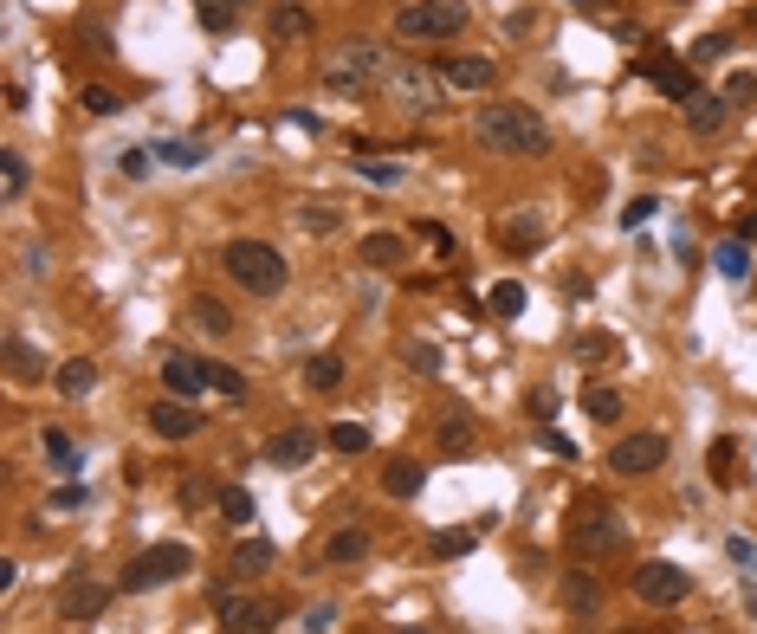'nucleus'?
<instances>
[{"mask_svg": "<svg viewBox=\"0 0 757 634\" xmlns=\"http://www.w3.org/2000/svg\"><path fill=\"white\" fill-rule=\"evenodd\" d=\"M473 136H479V149L512 156V162H544L550 156V123L531 104H486L473 117Z\"/></svg>", "mask_w": 757, "mask_h": 634, "instance_id": "1", "label": "nucleus"}, {"mask_svg": "<svg viewBox=\"0 0 757 634\" xmlns=\"http://www.w3.org/2000/svg\"><path fill=\"white\" fill-rule=\"evenodd\" d=\"M220 266H227V279L246 298H279L292 285V266H285V253L272 240H227L220 246Z\"/></svg>", "mask_w": 757, "mask_h": 634, "instance_id": "2", "label": "nucleus"}, {"mask_svg": "<svg viewBox=\"0 0 757 634\" xmlns=\"http://www.w3.org/2000/svg\"><path fill=\"white\" fill-rule=\"evenodd\" d=\"M389 46L382 39H343V46H330V59H324V85L330 91H369L376 78H389Z\"/></svg>", "mask_w": 757, "mask_h": 634, "instance_id": "3", "label": "nucleus"}, {"mask_svg": "<svg viewBox=\"0 0 757 634\" xmlns=\"http://www.w3.org/2000/svg\"><path fill=\"white\" fill-rule=\"evenodd\" d=\"M473 20L466 0H415V7H395V39H453Z\"/></svg>", "mask_w": 757, "mask_h": 634, "instance_id": "4", "label": "nucleus"}, {"mask_svg": "<svg viewBox=\"0 0 757 634\" xmlns=\"http://www.w3.org/2000/svg\"><path fill=\"white\" fill-rule=\"evenodd\" d=\"M195 570V550L188 544H149L143 557H130V570H123V596H143V589H156V583H175V576H188Z\"/></svg>", "mask_w": 757, "mask_h": 634, "instance_id": "5", "label": "nucleus"}, {"mask_svg": "<svg viewBox=\"0 0 757 634\" xmlns=\"http://www.w3.org/2000/svg\"><path fill=\"white\" fill-rule=\"evenodd\" d=\"M622 537H628V525H622V512H609V505H589L583 518L570 525V550L576 557H615L622 550Z\"/></svg>", "mask_w": 757, "mask_h": 634, "instance_id": "6", "label": "nucleus"}, {"mask_svg": "<svg viewBox=\"0 0 757 634\" xmlns=\"http://www.w3.org/2000/svg\"><path fill=\"white\" fill-rule=\"evenodd\" d=\"M214 622L227 634H272L279 628V602L240 596V589H214Z\"/></svg>", "mask_w": 757, "mask_h": 634, "instance_id": "7", "label": "nucleus"}, {"mask_svg": "<svg viewBox=\"0 0 757 634\" xmlns=\"http://www.w3.org/2000/svg\"><path fill=\"white\" fill-rule=\"evenodd\" d=\"M628 589H635V602H648V609H673V602L693 596V576L680 570V563H641L635 576H628Z\"/></svg>", "mask_w": 757, "mask_h": 634, "instance_id": "8", "label": "nucleus"}, {"mask_svg": "<svg viewBox=\"0 0 757 634\" xmlns=\"http://www.w3.org/2000/svg\"><path fill=\"white\" fill-rule=\"evenodd\" d=\"M389 98L402 104V110H440V98H447V85H440V72H428V65H408V59H395L389 65Z\"/></svg>", "mask_w": 757, "mask_h": 634, "instance_id": "9", "label": "nucleus"}, {"mask_svg": "<svg viewBox=\"0 0 757 634\" xmlns=\"http://www.w3.org/2000/svg\"><path fill=\"white\" fill-rule=\"evenodd\" d=\"M667 434H622L609 447V473H622V479H641V473H660L667 466Z\"/></svg>", "mask_w": 757, "mask_h": 634, "instance_id": "10", "label": "nucleus"}, {"mask_svg": "<svg viewBox=\"0 0 757 634\" xmlns=\"http://www.w3.org/2000/svg\"><path fill=\"white\" fill-rule=\"evenodd\" d=\"M635 72H641V78H654L660 98H673V104H693V98H699V72H693L686 59H667V52H641Z\"/></svg>", "mask_w": 757, "mask_h": 634, "instance_id": "11", "label": "nucleus"}, {"mask_svg": "<svg viewBox=\"0 0 757 634\" xmlns=\"http://www.w3.org/2000/svg\"><path fill=\"white\" fill-rule=\"evenodd\" d=\"M434 72H440L447 91H492L499 85V59H486V52H453V59H440Z\"/></svg>", "mask_w": 757, "mask_h": 634, "instance_id": "12", "label": "nucleus"}, {"mask_svg": "<svg viewBox=\"0 0 757 634\" xmlns=\"http://www.w3.org/2000/svg\"><path fill=\"white\" fill-rule=\"evenodd\" d=\"M162 389H169L175 402H201V395L214 389V363H201V356H169V363H162Z\"/></svg>", "mask_w": 757, "mask_h": 634, "instance_id": "13", "label": "nucleus"}, {"mask_svg": "<svg viewBox=\"0 0 757 634\" xmlns=\"http://www.w3.org/2000/svg\"><path fill=\"white\" fill-rule=\"evenodd\" d=\"M104 609H110V589L98 576H72V583L59 589V622H98Z\"/></svg>", "mask_w": 757, "mask_h": 634, "instance_id": "14", "label": "nucleus"}, {"mask_svg": "<svg viewBox=\"0 0 757 634\" xmlns=\"http://www.w3.org/2000/svg\"><path fill=\"white\" fill-rule=\"evenodd\" d=\"M149 434H156V440H188V434H201V402H175V395L149 402Z\"/></svg>", "mask_w": 757, "mask_h": 634, "instance_id": "15", "label": "nucleus"}, {"mask_svg": "<svg viewBox=\"0 0 757 634\" xmlns=\"http://www.w3.org/2000/svg\"><path fill=\"white\" fill-rule=\"evenodd\" d=\"M318 447H324V440L311 434L305 421H298V427H285V434L266 440V460H272V466H311V460H318Z\"/></svg>", "mask_w": 757, "mask_h": 634, "instance_id": "16", "label": "nucleus"}, {"mask_svg": "<svg viewBox=\"0 0 757 634\" xmlns=\"http://www.w3.org/2000/svg\"><path fill=\"white\" fill-rule=\"evenodd\" d=\"M402 259H408L402 233H363V240H356V266H369V272H395Z\"/></svg>", "mask_w": 757, "mask_h": 634, "instance_id": "17", "label": "nucleus"}, {"mask_svg": "<svg viewBox=\"0 0 757 634\" xmlns=\"http://www.w3.org/2000/svg\"><path fill=\"white\" fill-rule=\"evenodd\" d=\"M311 33V7L305 0H279V7L266 13V39L272 46H292V39H305Z\"/></svg>", "mask_w": 757, "mask_h": 634, "instance_id": "18", "label": "nucleus"}, {"mask_svg": "<svg viewBox=\"0 0 757 634\" xmlns=\"http://www.w3.org/2000/svg\"><path fill=\"white\" fill-rule=\"evenodd\" d=\"M725 117H732V104H725V91H699L693 104H686V130L706 143V136H719L725 130Z\"/></svg>", "mask_w": 757, "mask_h": 634, "instance_id": "19", "label": "nucleus"}, {"mask_svg": "<svg viewBox=\"0 0 757 634\" xmlns=\"http://www.w3.org/2000/svg\"><path fill=\"white\" fill-rule=\"evenodd\" d=\"M421 486H428V466L408 460V453H395V460L382 466V492H389V499H421Z\"/></svg>", "mask_w": 757, "mask_h": 634, "instance_id": "20", "label": "nucleus"}, {"mask_svg": "<svg viewBox=\"0 0 757 634\" xmlns=\"http://www.w3.org/2000/svg\"><path fill=\"white\" fill-rule=\"evenodd\" d=\"M596 609H602V583L589 570H570V576H563V615H583V622H589Z\"/></svg>", "mask_w": 757, "mask_h": 634, "instance_id": "21", "label": "nucleus"}, {"mask_svg": "<svg viewBox=\"0 0 757 634\" xmlns=\"http://www.w3.org/2000/svg\"><path fill=\"white\" fill-rule=\"evenodd\" d=\"M272 563H279V550H272L266 537H240V544H233V557H227V570L233 576H266Z\"/></svg>", "mask_w": 757, "mask_h": 634, "instance_id": "22", "label": "nucleus"}, {"mask_svg": "<svg viewBox=\"0 0 757 634\" xmlns=\"http://www.w3.org/2000/svg\"><path fill=\"white\" fill-rule=\"evenodd\" d=\"M59 395H72V402H85L91 389H98V363H91V356H72V363H59Z\"/></svg>", "mask_w": 757, "mask_h": 634, "instance_id": "23", "label": "nucleus"}, {"mask_svg": "<svg viewBox=\"0 0 757 634\" xmlns=\"http://www.w3.org/2000/svg\"><path fill=\"white\" fill-rule=\"evenodd\" d=\"M324 557H330V563H363V557H369V531H363V525H343V531H330Z\"/></svg>", "mask_w": 757, "mask_h": 634, "instance_id": "24", "label": "nucleus"}, {"mask_svg": "<svg viewBox=\"0 0 757 634\" xmlns=\"http://www.w3.org/2000/svg\"><path fill=\"white\" fill-rule=\"evenodd\" d=\"M305 382H311L318 395H337V389H343V356H337V350H318V356L305 363Z\"/></svg>", "mask_w": 757, "mask_h": 634, "instance_id": "25", "label": "nucleus"}, {"mask_svg": "<svg viewBox=\"0 0 757 634\" xmlns=\"http://www.w3.org/2000/svg\"><path fill=\"white\" fill-rule=\"evenodd\" d=\"M499 240L512 246V253H538V246H544V220L538 214H518V220H505V227H499Z\"/></svg>", "mask_w": 757, "mask_h": 634, "instance_id": "26", "label": "nucleus"}, {"mask_svg": "<svg viewBox=\"0 0 757 634\" xmlns=\"http://www.w3.org/2000/svg\"><path fill=\"white\" fill-rule=\"evenodd\" d=\"M7 369H13V382H39L46 376V356H39L26 337H7Z\"/></svg>", "mask_w": 757, "mask_h": 634, "instance_id": "27", "label": "nucleus"}, {"mask_svg": "<svg viewBox=\"0 0 757 634\" xmlns=\"http://www.w3.org/2000/svg\"><path fill=\"white\" fill-rule=\"evenodd\" d=\"M26 182H33V169H26V156H20V149H7V156H0V201L13 208V201L26 195Z\"/></svg>", "mask_w": 757, "mask_h": 634, "instance_id": "28", "label": "nucleus"}, {"mask_svg": "<svg viewBox=\"0 0 757 634\" xmlns=\"http://www.w3.org/2000/svg\"><path fill=\"white\" fill-rule=\"evenodd\" d=\"M195 20L208 26V33H233V26H240V0H195Z\"/></svg>", "mask_w": 757, "mask_h": 634, "instance_id": "29", "label": "nucleus"}, {"mask_svg": "<svg viewBox=\"0 0 757 634\" xmlns=\"http://www.w3.org/2000/svg\"><path fill=\"white\" fill-rule=\"evenodd\" d=\"M188 317H195L208 337H227V330H233V311L220 305V298H195V305H188Z\"/></svg>", "mask_w": 757, "mask_h": 634, "instance_id": "30", "label": "nucleus"}, {"mask_svg": "<svg viewBox=\"0 0 757 634\" xmlns=\"http://www.w3.org/2000/svg\"><path fill=\"white\" fill-rule=\"evenodd\" d=\"M583 408L596 421H622V389H609V382H589L583 389Z\"/></svg>", "mask_w": 757, "mask_h": 634, "instance_id": "31", "label": "nucleus"}, {"mask_svg": "<svg viewBox=\"0 0 757 634\" xmlns=\"http://www.w3.org/2000/svg\"><path fill=\"white\" fill-rule=\"evenodd\" d=\"M214 505H220V518H227V525H253V518H259V512H253V492H246V486H220Z\"/></svg>", "mask_w": 757, "mask_h": 634, "instance_id": "32", "label": "nucleus"}, {"mask_svg": "<svg viewBox=\"0 0 757 634\" xmlns=\"http://www.w3.org/2000/svg\"><path fill=\"white\" fill-rule=\"evenodd\" d=\"M466 447H473V415L460 408V415L440 421V453H466Z\"/></svg>", "mask_w": 757, "mask_h": 634, "instance_id": "33", "label": "nucleus"}, {"mask_svg": "<svg viewBox=\"0 0 757 634\" xmlns=\"http://www.w3.org/2000/svg\"><path fill=\"white\" fill-rule=\"evenodd\" d=\"M486 305H492V317H518V311H525V285H518V279H499Z\"/></svg>", "mask_w": 757, "mask_h": 634, "instance_id": "34", "label": "nucleus"}, {"mask_svg": "<svg viewBox=\"0 0 757 634\" xmlns=\"http://www.w3.org/2000/svg\"><path fill=\"white\" fill-rule=\"evenodd\" d=\"M324 440H330L337 453H369V427H363V421H337Z\"/></svg>", "mask_w": 757, "mask_h": 634, "instance_id": "35", "label": "nucleus"}, {"mask_svg": "<svg viewBox=\"0 0 757 634\" xmlns=\"http://www.w3.org/2000/svg\"><path fill=\"white\" fill-rule=\"evenodd\" d=\"M350 169L363 175V182H376V188H402V182H408L402 162H350Z\"/></svg>", "mask_w": 757, "mask_h": 634, "instance_id": "36", "label": "nucleus"}, {"mask_svg": "<svg viewBox=\"0 0 757 634\" xmlns=\"http://www.w3.org/2000/svg\"><path fill=\"white\" fill-rule=\"evenodd\" d=\"M712 266H719L725 279H745V272H751V253H745V240H725L719 253H712Z\"/></svg>", "mask_w": 757, "mask_h": 634, "instance_id": "37", "label": "nucleus"}, {"mask_svg": "<svg viewBox=\"0 0 757 634\" xmlns=\"http://www.w3.org/2000/svg\"><path fill=\"white\" fill-rule=\"evenodd\" d=\"M576 363H602V356H615V337H602V330H583V337L570 343Z\"/></svg>", "mask_w": 757, "mask_h": 634, "instance_id": "38", "label": "nucleus"}, {"mask_svg": "<svg viewBox=\"0 0 757 634\" xmlns=\"http://www.w3.org/2000/svg\"><path fill=\"white\" fill-rule=\"evenodd\" d=\"M156 156L175 162V169H201V162H208V149H201V143H156Z\"/></svg>", "mask_w": 757, "mask_h": 634, "instance_id": "39", "label": "nucleus"}, {"mask_svg": "<svg viewBox=\"0 0 757 634\" xmlns=\"http://www.w3.org/2000/svg\"><path fill=\"white\" fill-rule=\"evenodd\" d=\"M78 104H85L91 117H117V110H123V98H117V91H104V85H85V91H78Z\"/></svg>", "mask_w": 757, "mask_h": 634, "instance_id": "40", "label": "nucleus"}, {"mask_svg": "<svg viewBox=\"0 0 757 634\" xmlns=\"http://www.w3.org/2000/svg\"><path fill=\"white\" fill-rule=\"evenodd\" d=\"M46 453H52V466H59V473H78V447L59 434V427H46Z\"/></svg>", "mask_w": 757, "mask_h": 634, "instance_id": "41", "label": "nucleus"}, {"mask_svg": "<svg viewBox=\"0 0 757 634\" xmlns=\"http://www.w3.org/2000/svg\"><path fill=\"white\" fill-rule=\"evenodd\" d=\"M479 544V531H434V557H466Z\"/></svg>", "mask_w": 757, "mask_h": 634, "instance_id": "42", "label": "nucleus"}, {"mask_svg": "<svg viewBox=\"0 0 757 634\" xmlns=\"http://www.w3.org/2000/svg\"><path fill=\"white\" fill-rule=\"evenodd\" d=\"M732 460H738V440H712V453H706V466H712V479H732Z\"/></svg>", "mask_w": 757, "mask_h": 634, "instance_id": "43", "label": "nucleus"}, {"mask_svg": "<svg viewBox=\"0 0 757 634\" xmlns=\"http://www.w3.org/2000/svg\"><path fill=\"white\" fill-rule=\"evenodd\" d=\"M725 52H732V39H725V33H706L693 52H686V65H712V59H725Z\"/></svg>", "mask_w": 757, "mask_h": 634, "instance_id": "44", "label": "nucleus"}, {"mask_svg": "<svg viewBox=\"0 0 757 634\" xmlns=\"http://www.w3.org/2000/svg\"><path fill=\"white\" fill-rule=\"evenodd\" d=\"M214 389L227 395V402H240V395H246V376H240L233 363H214Z\"/></svg>", "mask_w": 757, "mask_h": 634, "instance_id": "45", "label": "nucleus"}, {"mask_svg": "<svg viewBox=\"0 0 757 634\" xmlns=\"http://www.w3.org/2000/svg\"><path fill=\"white\" fill-rule=\"evenodd\" d=\"M298 227H305V233H337L343 220H337V208H305V214H298Z\"/></svg>", "mask_w": 757, "mask_h": 634, "instance_id": "46", "label": "nucleus"}, {"mask_svg": "<svg viewBox=\"0 0 757 634\" xmlns=\"http://www.w3.org/2000/svg\"><path fill=\"white\" fill-rule=\"evenodd\" d=\"M408 363H415V376H440V350L434 343H408Z\"/></svg>", "mask_w": 757, "mask_h": 634, "instance_id": "47", "label": "nucleus"}, {"mask_svg": "<svg viewBox=\"0 0 757 634\" xmlns=\"http://www.w3.org/2000/svg\"><path fill=\"white\" fill-rule=\"evenodd\" d=\"M757 98V78L751 72H732V78H725V104H751Z\"/></svg>", "mask_w": 757, "mask_h": 634, "instance_id": "48", "label": "nucleus"}, {"mask_svg": "<svg viewBox=\"0 0 757 634\" xmlns=\"http://www.w3.org/2000/svg\"><path fill=\"white\" fill-rule=\"evenodd\" d=\"M149 156H156V149L143 143V149H123L117 162H123V175H130V182H143V175H149Z\"/></svg>", "mask_w": 757, "mask_h": 634, "instance_id": "49", "label": "nucleus"}, {"mask_svg": "<svg viewBox=\"0 0 757 634\" xmlns=\"http://www.w3.org/2000/svg\"><path fill=\"white\" fill-rule=\"evenodd\" d=\"M660 214V201L654 195H641V201H628V214H622V227H648V220Z\"/></svg>", "mask_w": 757, "mask_h": 634, "instance_id": "50", "label": "nucleus"}, {"mask_svg": "<svg viewBox=\"0 0 757 634\" xmlns=\"http://www.w3.org/2000/svg\"><path fill=\"white\" fill-rule=\"evenodd\" d=\"M220 499V486H208V479H182V505H208Z\"/></svg>", "mask_w": 757, "mask_h": 634, "instance_id": "51", "label": "nucleus"}, {"mask_svg": "<svg viewBox=\"0 0 757 634\" xmlns=\"http://www.w3.org/2000/svg\"><path fill=\"white\" fill-rule=\"evenodd\" d=\"M725 557H732V563H751V570H757V544H751V537H725Z\"/></svg>", "mask_w": 757, "mask_h": 634, "instance_id": "52", "label": "nucleus"}, {"mask_svg": "<svg viewBox=\"0 0 757 634\" xmlns=\"http://www.w3.org/2000/svg\"><path fill=\"white\" fill-rule=\"evenodd\" d=\"M421 233H428V246H434V253H440V259H453V233H447V227H440V220H428V227H421Z\"/></svg>", "mask_w": 757, "mask_h": 634, "instance_id": "53", "label": "nucleus"}, {"mask_svg": "<svg viewBox=\"0 0 757 634\" xmlns=\"http://www.w3.org/2000/svg\"><path fill=\"white\" fill-rule=\"evenodd\" d=\"M531 415H538V421L557 415V389H531Z\"/></svg>", "mask_w": 757, "mask_h": 634, "instance_id": "54", "label": "nucleus"}, {"mask_svg": "<svg viewBox=\"0 0 757 634\" xmlns=\"http://www.w3.org/2000/svg\"><path fill=\"white\" fill-rule=\"evenodd\" d=\"M72 505H85V486H59L52 492V512H72Z\"/></svg>", "mask_w": 757, "mask_h": 634, "instance_id": "55", "label": "nucleus"}, {"mask_svg": "<svg viewBox=\"0 0 757 634\" xmlns=\"http://www.w3.org/2000/svg\"><path fill=\"white\" fill-rule=\"evenodd\" d=\"M538 440H544V447H550V453H563V460H576V447H570V440H563V434H550V427H544V434H538Z\"/></svg>", "mask_w": 757, "mask_h": 634, "instance_id": "56", "label": "nucleus"}, {"mask_svg": "<svg viewBox=\"0 0 757 634\" xmlns=\"http://www.w3.org/2000/svg\"><path fill=\"white\" fill-rule=\"evenodd\" d=\"M330 615H337V609H330V602H324V609L311 615V628H305V634H324V622H330Z\"/></svg>", "mask_w": 757, "mask_h": 634, "instance_id": "57", "label": "nucleus"}, {"mask_svg": "<svg viewBox=\"0 0 757 634\" xmlns=\"http://www.w3.org/2000/svg\"><path fill=\"white\" fill-rule=\"evenodd\" d=\"M738 240H757V214H745V220H738Z\"/></svg>", "mask_w": 757, "mask_h": 634, "instance_id": "58", "label": "nucleus"}, {"mask_svg": "<svg viewBox=\"0 0 757 634\" xmlns=\"http://www.w3.org/2000/svg\"><path fill=\"white\" fill-rule=\"evenodd\" d=\"M641 634H673V628H641Z\"/></svg>", "mask_w": 757, "mask_h": 634, "instance_id": "59", "label": "nucleus"}, {"mask_svg": "<svg viewBox=\"0 0 757 634\" xmlns=\"http://www.w3.org/2000/svg\"><path fill=\"white\" fill-rule=\"evenodd\" d=\"M402 634H434V628H402Z\"/></svg>", "mask_w": 757, "mask_h": 634, "instance_id": "60", "label": "nucleus"}]
</instances>
